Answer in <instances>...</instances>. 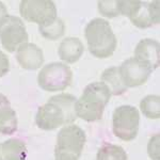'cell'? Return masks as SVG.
<instances>
[{
	"instance_id": "cell-12",
	"label": "cell",
	"mask_w": 160,
	"mask_h": 160,
	"mask_svg": "<svg viewBox=\"0 0 160 160\" xmlns=\"http://www.w3.org/2000/svg\"><path fill=\"white\" fill-rule=\"evenodd\" d=\"M135 58L145 62L153 69L158 68L160 60V45L153 38H143L137 44Z\"/></svg>"
},
{
	"instance_id": "cell-9",
	"label": "cell",
	"mask_w": 160,
	"mask_h": 160,
	"mask_svg": "<svg viewBox=\"0 0 160 160\" xmlns=\"http://www.w3.org/2000/svg\"><path fill=\"white\" fill-rule=\"evenodd\" d=\"M19 14L27 22L44 25L57 17V7L51 0H22Z\"/></svg>"
},
{
	"instance_id": "cell-3",
	"label": "cell",
	"mask_w": 160,
	"mask_h": 160,
	"mask_svg": "<svg viewBox=\"0 0 160 160\" xmlns=\"http://www.w3.org/2000/svg\"><path fill=\"white\" fill-rule=\"evenodd\" d=\"M88 48L92 56L98 59L109 58L117 49L118 41L109 22L104 18L90 20L84 28Z\"/></svg>"
},
{
	"instance_id": "cell-16",
	"label": "cell",
	"mask_w": 160,
	"mask_h": 160,
	"mask_svg": "<svg viewBox=\"0 0 160 160\" xmlns=\"http://www.w3.org/2000/svg\"><path fill=\"white\" fill-rule=\"evenodd\" d=\"M38 31L43 38L49 41H57L65 33V24L58 16L55 19L38 26Z\"/></svg>"
},
{
	"instance_id": "cell-18",
	"label": "cell",
	"mask_w": 160,
	"mask_h": 160,
	"mask_svg": "<svg viewBox=\"0 0 160 160\" xmlns=\"http://www.w3.org/2000/svg\"><path fill=\"white\" fill-rule=\"evenodd\" d=\"M140 109L145 118L158 120L160 118V97L158 95H148L140 102Z\"/></svg>"
},
{
	"instance_id": "cell-19",
	"label": "cell",
	"mask_w": 160,
	"mask_h": 160,
	"mask_svg": "<svg viewBox=\"0 0 160 160\" xmlns=\"http://www.w3.org/2000/svg\"><path fill=\"white\" fill-rule=\"evenodd\" d=\"M17 115L11 107L0 112V133L13 135L17 130Z\"/></svg>"
},
{
	"instance_id": "cell-7",
	"label": "cell",
	"mask_w": 160,
	"mask_h": 160,
	"mask_svg": "<svg viewBox=\"0 0 160 160\" xmlns=\"http://www.w3.org/2000/svg\"><path fill=\"white\" fill-rule=\"evenodd\" d=\"M87 141L86 132L77 125L62 127L57 136L55 153L68 154L79 159Z\"/></svg>"
},
{
	"instance_id": "cell-14",
	"label": "cell",
	"mask_w": 160,
	"mask_h": 160,
	"mask_svg": "<svg viewBox=\"0 0 160 160\" xmlns=\"http://www.w3.org/2000/svg\"><path fill=\"white\" fill-rule=\"evenodd\" d=\"M27 146L20 139L12 138L0 143V160H26Z\"/></svg>"
},
{
	"instance_id": "cell-10",
	"label": "cell",
	"mask_w": 160,
	"mask_h": 160,
	"mask_svg": "<svg viewBox=\"0 0 160 160\" xmlns=\"http://www.w3.org/2000/svg\"><path fill=\"white\" fill-rule=\"evenodd\" d=\"M153 71L154 69L151 68V65L135 57L125 60L118 68L121 79L127 89L144 84Z\"/></svg>"
},
{
	"instance_id": "cell-1",
	"label": "cell",
	"mask_w": 160,
	"mask_h": 160,
	"mask_svg": "<svg viewBox=\"0 0 160 160\" xmlns=\"http://www.w3.org/2000/svg\"><path fill=\"white\" fill-rule=\"evenodd\" d=\"M76 102V97L68 93L51 96L46 104L38 107L35 115L37 126L43 130H53L60 126L71 125L77 118Z\"/></svg>"
},
{
	"instance_id": "cell-11",
	"label": "cell",
	"mask_w": 160,
	"mask_h": 160,
	"mask_svg": "<svg viewBox=\"0 0 160 160\" xmlns=\"http://www.w3.org/2000/svg\"><path fill=\"white\" fill-rule=\"evenodd\" d=\"M16 60L22 68L35 71L44 63L43 50L33 43H25L16 51Z\"/></svg>"
},
{
	"instance_id": "cell-22",
	"label": "cell",
	"mask_w": 160,
	"mask_h": 160,
	"mask_svg": "<svg viewBox=\"0 0 160 160\" xmlns=\"http://www.w3.org/2000/svg\"><path fill=\"white\" fill-rule=\"evenodd\" d=\"M10 71V61L9 58L3 51L0 50V77H3Z\"/></svg>"
},
{
	"instance_id": "cell-24",
	"label": "cell",
	"mask_w": 160,
	"mask_h": 160,
	"mask_svg": "<svg viewBox=\"0 0 160 160\" xmlns=\"http://www.w3.org/2000/svg\"><path fill=\"white\" fill-rule=\"evenodd\" d=\"M55 160H78V158L68 154H61V153H55Z\"/></svg>"
},
{
	"instance_id": "cell-5",
	"label": "cell",
	"mask_w": 160,
	"mask_h": 160,
	"mask_svg": "<svg viewBox=\"0 0 160 160\" xmlns=\"http://www.w3.org/2000/svg\"><path fill=\"white\" fill-rule=\"evenodd\" d=\"M73 72L65 63H48L38 75V83L46 92H62L71 86Z\"/></svg>"
},
{
	"instance_id": "cell-6",
	"label": "cell",
	"mask_w": 160,
	"mask_h": 160,
	"mask_svg": "<svg viewBox=\"0 0 160 160\" xmlns=\"http://www.w3.org/2000/svg\"><path fill=\"white\" fill-rule=\"evenodd\" d=\"M140 113L133 106L123 105L114 110L112 115V131L123 141H132L138 136Z\"/></svg>"
},
{
	"instance_id": "cell-20",
	"label": "cell",
	"mask_w": 160,
	"mask_h": 160,
	"mask_svg": "<svg viewBox=\"0 0 160 160\" xmlns=\"http://www.w3.org/2000/svg\"><path fill=\"white\" fill-rule=\"evenodd\" d=\"M98 11L102 16L108 18H113L120 15L118 11V0H111V1H98Z\"/></svg>"
},
{
	"instance_id": "cell-21",
	"label": "cell",
	"mask_w": 160,
	"mask_h": 160,
	"mask_svg": "<svg viewBox=\"0 0 160 160\" xmlns=\"http://www.w3.org/2000/svg\"><path fill=\"white\" fill-rule=\"evenodd\" d=\"M148 154L152 160H160V135L156 133L148 144Z\"/></svg>"
},
{
	"instance_id": "cell-15",
	"label": "cell",
	"mask_w": 160,
	"mask_h": 160,
	"mask_svg": "<svg viewBox=\"0 0 160 160\" xmlns=\"http://www.w3.org/2000/svg\"><path fill=\"white\" fill-rule=\"evenodd\" d=\"M100 78H102V82H104L108 87L111 95H122L127 91V88L121 79L118 66H111L105 69Z\"/></svg>"
},
{
	"instance_id": "cell-13",
	"label": "cell",
	"mask_w": 160,
	"mask_h": 160,
	"mask_svg": "<svg viewBox=\"0 0 160 160\" xmlns=\"http://www.w3.org/2000/svg\"><path fill=\"white\" fill-rule=\"evenodd\" d=\"M84 52V46L77 38H66L60 43L58 55L68 64L76 63Z\"/></svg>"
},
{
	"instance_id": "cell-17",
	"label": "cell",
	"mask_w": 160,
	"mask_h": 160,
	"mask_svg": "<svg viewBox=\"0 0 160 160\" xmlns=\"http://www.w3.org/2000/svg\"><path fill=\"white\" fill-rule=\"evenodd\" d=\"M96 160H128V156L122 146L105 143L97 152Z\"/></svg>"
},
{
	"instance_id": "cell-8",
	"label": "cell",
	"mask_w": 160,
	"mask_h": 160,
	"mask_svg": "<svg viewBox=\"0 0 160 160\" xmlns=\"http://www.w3.org/2000/svg\"><path fill=\"white\" fill-rule=\"evenodd\" d=\"M28 38L26 26L19 17L9 15L0 24V42L9 52H14L19 46L27 43Z\"/></svg>"
},
{
	"instance_id": "cell-23",
	"label": "cell",
	"mask_w": 160,
	"mask_h": 160,
	"mask_svg": "<svg viewBox=\"0 0 160 160\" xmlns=\"http://www.w3.org/2000/svg\"><path fill=\"white\" fill-rule=\"evenodd\" d=\"M11 107V104H10V100L8 99V97L6 95L1 94L0 93V112L2 110L7 109V108H10Z\"/></svg>"
},
{
	"instance_id": "cell-25",
	"label": "cell",
	"mask_w": 160,
	"mask_h": 160,
	"mask_svg": "<svg viewBox=\"0 0 160 160\" xmlns=\"http://www.w3.org/2000/svg\"><path fill=\"white\" fill-rule=\"evenodd\" d=\"M8 16H9V14H8L7 7L4 6L3 2L0 1V24H1V22H3Z\"/></svg>"
},
{
	"instance_id": "cell-2",
	"label": "cell",
	"mask_w": 160,
	"mask_h": 160,
	"mask_svg": "<svg viewBox=\"0 0 160 160\" xmlns=\"http://www.w3.org/2000/svg\"><path fill=\"white\" fill-rule=\"evenodd\" d=\"M111 93L104 82H93L84 88L82 95L75 104L77 118L86 122H96L102 118Z\"/></svg>"
},
{
	"instance_id": "cell-4",
	"label": "cell",
	"mask_w": 160,
	"mask_h": 160,
	"mask_svg": "<svg viewBox=\"0 0 160 160\" xmlns=\"http://www.w3.org/2000/svg\"><path fill=\"white\" fill-rule=\"evenodd\" d=\"M120 15L129 17L130 22L140 29L153 27L160 22L159 1H118Z\"/></svg>"
}]
</instances>
